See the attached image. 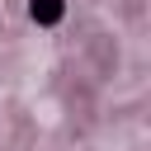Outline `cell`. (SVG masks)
<instances>
[{
    "mask_svg": "<svg viewBox=\"0 0 151 151\" xmlns=\"http://www.w3.org/2000/svg\"><path fill=\"white\" fill-rule=\"evenodd\" d=\"M28 14H33L38 24H57V19L66 14V0H33V5H28Z\"/></svg>",
    "mask_w": 151,
    "mask_h": 151,
    "instance_id": "6da1fadb",
    "label": "cell"
}]
</instances>
